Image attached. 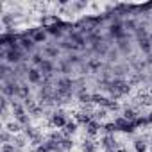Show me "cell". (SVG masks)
Segmentation results:
<instances>
[{
	"label": "cell",
	"instance_id": "cell-22",
	"mask_svg": "<svg viewBox=\"0 0 152 152\" xmlns=\"http://www.w3.org/2000/svg\"><path fill=\"white\" fill-rule=\"evenodd\" d=\"M36 152H50V150H48V147L43 143V145H39V147L36 148Z\"/></svg>",
	"mask_w": 152,
	"mask_h": 152
},
{
	"label": "cell",
	"instance_id": "cell-2",
	"mask_svg": "<svg viewBox=\"0 0 152 152\" xmlns=\"http://www.w3.org/2000/svg\"><path fill=\"white\" fill-rule=\"evenodd\" d=\"M22 56H23V52H22V48H9L6 54H2V59H6V61H9V63H20V59H22Z\"/></svg>",
	"mask_w": 152,
	"mask_h": 152
},
{
	"label": "cell",
	"instance_id": "cell-16",
	"mask_svg": "<svg viewBox=\"0 0 152 152\" xmlns=\"http://www.w3.org/2000/svg\"><path fill=\"white\" fill-rule=\"evenodd\" d=\"M45 52H47V56H48V57H56V56L59 54V50H57V48H54V47H48Z\"/></svg>",
	"mask_w": 152,
	"mask_h": 152
},
{
	"label": "cell",
	"instance_id": "cell-12",
	"mask_svg": "<svg viewBox=\"0 0 152 152\" xmlns=\"http://www.w3.org/2000/svg\"><path fill=\"white\" fill-rule=\"evenodd\" d=\"M90 122H91V116H90V115H84V113H77V124L88 125Z\"/></svg>",
	"mask_w": 152,
	"mask_h": 152
},
{
	"label": "cell",
	"instance_id": "cell-15",
	"mask_svg": "<svg viewBox=\"0 0 152 152\" xmlns=\"http://www.w3.org/2000/svg\"><path fill=\"white\" fill-rule=\"evenodd\" d=\"M140 47H141V50H145V52H150V48H152L147 39H141V41H140Z\"/></svg>",
	"mask_w": 152,
	"mask_h": 152
},
{
	"label": "cell",
	"instance_id": "cell-23",
	"mask_svg": "<svg viewBox=\"0 0 152 152\" xmlns=\"http://www.w3.org/2000/svg\"><path fill=\"white\" fill-rule=\"evenodd\" d=\"M7 138H9V134L4 131V132H2V141H4V143H7Z\"/></svg>",
	"mask_w": 152,
	"mask_h": 152
},
{
	"label": "cell",
	"instance_id": "cell-9",
	"mask_svg": "<svg viewBox=\"0 0 152 152\" xmlns=\"http://www.w3.org/2000/svg\"><path fill=\"white\" fill-rule=\"evenodd\" d=\"M99 129H100V124H99L97 120H91V122L86 125V131H88L90 136H95V134L99 132Z\"/></svg>",
	"mask_w": 152,
	"mask_h": 152
},
{
	"label": "cell",
	"instance_id": "cell-3",
	"mask_svg": "<svg viewBox=\"0 0 152 152\" xmlns=\"http://www.w3.org/2000/svg\"><path fill=\"white\" fill-rule=\"evenodd\" d=\"M29 34H31V38L34 39V43H41V41L47 39V31H43V29H32Z\"/></svg>",
	"mask_w": 152,
	"mask_h": 152
},
{
	"label": "cell",
	"instance_id": "cell-8",
	"mask_svg": "<svg viewBox=\"0 0 152 152\" xmlns=\"http://www.w3.org/2000/svg\"><path fill=\"white\" fill-rule=\"evenodd\" d=\"M20 43H22V48H25V50H34V39H32V38L20 36Z\"/></svg>",
	"mask_w": 152,
	"mask_h": 152
},
{
	"label": "cell",
	"instance_id": "cell-5",
	"mask_svg": "<svg viewBox=\"0 0 152 152\" xmlns=\"http://www.w3.org/2000/svg\"><path fill=\"white\" fill-rule=\"evenodd\" d=\"M52 124H54L57 129H64V125L68 124V120H66V116H64L63 113H56V115L52 116Z\"/></svg>",
	"mask_w": 152,
	"mask_h": 152
},
{
	"label": "cell",
	"instance_id": "cell-18",
	"mask_svg": "<svg viewBox=\"0 0 152 152\" xmlns=\"http://www.w3.org/2000/svg\"><path fill=\"white\" fill-rule=\"evenodd\" d=\"M43 61H45V59H43L39 54H34V56H32V63H34V64H39V66H41Z\"/></svg>",
	"mask_w": 152,
	"mask_h": 152
},
{
	"label": "cell",
	"instance_id": "cell-4",
	"mask_svg": "<svg viewBox=\"0 0 152 152\" xmlns=\"http://www.w3.org/2000/svg\"><path fill=\"white\" fill-rule=\"evenodd\" d=\"M27 77H29V83L38 84V83L41 81V77H43V73H41L38 68H31V70L27 72Z\"/></svg>",
	"mask_w": 152,
	"mask_h": 152
},
{
	"label": "cell",
	"instance_id": "cell-1",
	"mask_svg": "<svg viewBox=\"0 0 152 152\" xmlns=\"http://www.w3.org/2000/svg\"><path fill=\"white\" fill-rule=\"evenodd\" d=\"M115 125H116V129H118V131H124V132H132V131L136 129L134 122H129V120H125L124 116L116 118V120H115Z\"/></svg>",
	"mask_w": 152,
	"mask_h": 152
},
{
	"label": "cell",
	"instance_id": "cell-17",
	"mask_svg": "<svg viewBox=\"0 0 152 152\" xmlns=\"http://www.w3.org/2000/svg\"><path fill=\"white\" fill-rule=\"evenodd\" d=\"M104 129H106V132H107V134H113L115 131H118V129H116V125H115V122H113V124H107Z\"/></svg>",
	"mask_w": 152,
	"mask_h": 152
},
{
	"label": "cell",
	"instance_id": "cell-24",
	"mask_svg": "<svg viewBox=\"0 0 152 152\" xmlns=\"http://www.w3.org/2000/svg\"><path fill=\"white\" fill-rule=\"evenodd\" d=\"M147 122H148V124H152V113H150V115L147 116Z\"/></svg>",
	"mask_w": 152,
	"mask_h": 152
},
{
	"label": "cell",
	"instance_id": "cell-19",
	"mask_svg": "<svg viewBox=\"0 0 152 152\" xmlns=\"http://www.w3.org/2000/svg\"><path fill=\"white\" fill-rule=\"evenodd\" d=\"M2 152H16V150H15V147H13V145L4 143V145H2Z\"/></svg>",
	"mask_w": 152,
	"mask_h": 152
},
{
	"label": "cell",
	"instance_id": "cell-14",
	"mask_svg": "<svg viewBox=\"0 0 152 152\" xmlns=\"http://www.w3.org/2000/svg\"><path fill=\"white\" fill-rule=\"evenodd\" d=\"M72 145H73V143H72V140H68V138H64V140H61V141H59L61 152H63V150H68V148H72Z\"/></svg>",
	"mask_w": 152,
	"mask_h": 152
},
{
	"label": "cell",
	"instance_id": "cell-21",
	"mask_svg": "<svg viewBox=\"0 0 152 152\" xmlns=\"http://www.w3.org/2000/svg\"><path fill=\"white\" fill-rule=\"evenodd\" d=\"M9 131H11V132H18V131H20V124H11V125H9Z\"/></svg>",
	"mask_w": 152,
	"mask_h": 152
},
{
	"label": "cell",
	"instance_id": "cell-13",
	"mask_svg": "<svg viewBox=\"0 0 152 152\" xmlns=\"http://www.w3.org/2000/svg\"><path fill=\"white\" fill-rule=\"evenodd\" d=\"M134 150L136 152H147V143L143 140H136L134 141Z\"/></svg>",
	"mask_w": 152,
	"mask_h": 152
},
{
	"label": "cell",
	"instance_id": "cell-10",
	"mask_svg": "<svg viewBox=\"0 0 152 152\" xmlns=\"http://www.w3.org/2000/svg\"><path fill=\"white\" fill-rule=\"evenodd\" d=\"M39 68H41V73H47V75H48V73L54 70V64H52V61L45 59V61L41 63V66H39Z\"/></svg>",
	"mask_w": 152,
	"mask_h": 152
},
{
	"label": "cell",
	"instance_id": "cell-11",
	"mask_svg": "<svg viewBox=\"0 0 152 152\" xmlns=\"http://www.w3.org/2000/svg\"><path fill=\"white\" fill-rule=\"evenodd\" d=\"M75 131H77V122H68V124L64 125V136H70V134H73Z\"/></svg>",
	"mask_w": 152,
	"mask_h": 152
},
{
	"label": "cell",
	"instance_id": "cell-7",
	"mask_svg": "<svg viewBox=\"0 0 152 152\" xmlns=\"http://www.w3.org/2000/svg\"><path fill=\"white\" fill-rule=\"evenodd\" d=\"M102 147H104L107 152H115V147H116V143H115V138H113L111 134H107V136L102 140Z\"/></svg>",
	"mask_w": 152,
	"mask_h": 152
},
{
	"label": "cell",
	"instance_id": "cell-6",
	"mask_svg": "<svg viewBox=\"0 0 152 152\" xmlns=\"http://www.w3.org/2000/svg\"><path fill=\"white\" fill-rule=\"evenodd\" d=\"M109 32H111V36H115L116 39H122L125 34H124V27H122V23H113L111 25V29H109Z\"/></svg>",
	"mask_w": 152,
	"mask_h": 152
},
{
	"label": "cell",
	"instance_id": "cell-20",
	"mask_svg": "<svg viewBox=\"0 0 152 152\" xmlns=\"http://www.w3.org/2000/svg\"><path fill=\"white\" fill-rule=\"evenodd\" d=\"M84 152H95V147L91 145V141H86L84 143Z\"/></svg>",
	"mask_w": 152,
	"mask_h": 152
}]
</instances>
